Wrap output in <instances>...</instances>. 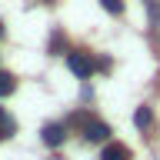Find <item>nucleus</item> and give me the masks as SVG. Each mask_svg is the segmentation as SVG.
Listing matches in <instances>:
<instances>
[{
  "label": "nucleus",
  "mask_w": 160,
  "mask_h": 160,
  "mask_svg": "<svg viewBox=\"0 0 160 160\" xmlns=\"http://www.w3.org/2000/svg\"><path fill=\"white\" fill-rule=\"evenodd\" d=\"M73 120H80V127H83V137H87L90 143H103V140L110 137V127L103 123V120H97V117H87V113H77Z\"/></svg>",
  "instance_id": "f257e3e1"
},
{
  "label": "nucleus",
  "mask_w": 160,
  "mask_h": 160,
  "mask_svg": "<svg viewBox=\"0 0 160 160\" xmlns=\"http://www.w3.org/2000/svg\"><path fill=\"white\" fill-rule=\"evenodd\" d=\"M67 67L73 70V73H77L80 80H87L90 73L97 70V60H90L87 53H77V50H73V53H67Z\"/></svg>",
  "instance_id": "f03ea898"
},
{
  "label": "nucleus",
  "mask_w": 160,
  "mask_h": 160,
  "mask_svg": "<svg viewBox=\"0 0 160 160\" xmlns=\"http://www.w3.org/2000/svg\"><path fill=\"white\" fill-rule=\"evenodd\" d=\"M40 137H43V143H47V147H60V143L67 140V130L60 127V123H47V127L40 130Z\"/></svg>",
  "instance_id": "7ed1b4c3"
},
{
  "label": "nucleus",
  "mask_w": 160,
  "mask_h": 160,
  "mask_svg": "<svg viewBox=\"0 0 160 160\" xmlns=\"http://www.w3.org/2000/svg\"><path fill=\"white\" fill-rule=\"evenodd\" d=\"M13 133H17V120H13L7 110L0 107V140H10Z\"/></svg>",
  "instance_id": "20e7f679"
},
{
  "label": "nucleus",
  "mask_w": 160,
  "mask_h": 160,
  "mask_svg": "<svg viewBox=\"0 0 160 160\" xmlns=\"http://www.w3.org/2000/svg\"><path fill=\"white\" fill-rule=\"evenodd\" d=\"M100 160H130V150L123 147V143H107Z\"/></svg>",
  "instance_id": "39448f33"
},
{
  "label": "nucleus",
  "mask_w": 160,
  "mask_h": 160,
  "mask_svg": "<svg viewBox=\"0 0 160 160\" xmlns=\"http://www.w3.org/2000/svg\"><path fill=\"white\" fill-rule=\"evenodd\" d=\"M13 90H17V80H13V73L0 70V97H10Z\"/></svg>",
  "instance_id": "423d86ee"
},
{
  "label": "nucleus",
  "mask_w": 160,
  "mask_h": 160,
  "mask_svg": "<svg viewBox=\"0 0 160 160\" xmlns=\"http://www.w3.org/2000/svg\"><path fill=\"white\" fill-rule=\"evenodd\" d=\"M150 120H153V110L150 107H140L137 113H133V123H137V127H150Z\"/></svg>",
  "instance_id": "0eeeda50"
},
{
  "label": "nucleus",
  "mask_w": 160,
  "mask_h": 160,
  "mask_svg": "<svg viewBox=\"0 0 160 160\" xmlns=\"http://www.w3.org/2000/svg\"><path fill=\"white\" fill-rule=\"evenodd\" d=\"M147 10H150V23H153V30H160V3H157V0H147Z\"/></svg>",
  "instance_id": "6e6552de"
},
{
  "label": "nucleus",
  "mask_w": 160,
  "mask_h": 160,
  "mask_svg": "<svg viewBox=\"0 0 160 160\" xmlns=\"http://www.w3.org/2000/svg\"><path fill=\"white\" fill-rule=\"evenodd\" d=\"M100 3H103V10H107V13H113V17H120V13H123V0H100Z\"/></svg>",
  "instance_id": "1a4fd4ad"
},
{
  "label": "nucleus",
  "mask_w": 160,
  "mask_h": 160,
  "mask_svg": "<svg viewBox=\"0 0 160 160\" xmlns=\"http://www.w3.org/2000/svg\"><path fill=\"white\" fill-rule=\"evenodd\" d=\"M0 37H3V23H0Z\"/></svg>",
  "instance_id": "9d476101"
}]
</instances>
